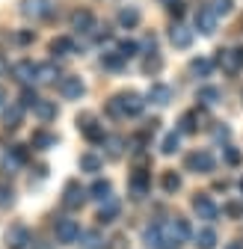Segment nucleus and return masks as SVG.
Masks as SVG:
<instances>
[{"label": "nucleus", "instance_id": "nucleus-1", "mask_svg": "<svg viewBox=\"0 0 243 249\" xmlns=\"http://www.w3.org/2000/svg\"><path fill=\"white\" fill-rule=\"evenodd\" d=\"M214 166H217V160H214V154L210 151H193V154H187V160H184V169L187 172H214Z\"/></svg>", "mask_w": 243, "mask_h": 249}, {"label": "nucleus", "instance_id": "nucleus-2", "mask_svg": "<svg viewBox=\"0 0 243 249\" xmlns=\"http://www.w3.org/2000/svg\"><path fill=\"white\" fill-rule=\"evenodd\" d=\"M217 66L226 74H237L243 69V48H228V51H217Z\"/></svg>", "mask_w": 243, "mask_h": 249}, {"label": "nucleus", "instance_id": "nucleus-3", "mask_svg": "<svg viewBox=\"0 0 243 249\" xmlns=\"http://www.w3.org/2000/svg\"><path fill=\"white\" fill-rule=\"evenodd\" d=\"M53 231H56V240H59V243H77L80 234H83V231H80V223L71 220V216H63V220H56Z\"/></svg>", "mask_w": 243, "mask_h": 249}, {"label": "nucleus", "instance_id": "nucleus-4", "mask_svg": "<svg viewBox=\"0 0 243 249\" xmlns=\"http://www.w3.org/2000/svg\"><path fill=\"white\" fill-rule=\"evenodd\" d=\"M193 211L199 213V220H205V223H214L220 216V208L214 205V199H210L208 193H196L193 196Z\"/></svg>", "mask_w": 243, "mask_h": 249}, {"label": "nucleus", "instance_id": "nucleus-5", "mask_svg": "<svg viewBox=\"0 0 243 249\" xmlns=\"http://www.w3.org/2000/svg\"><path fill=\"white\" fill-rule=\"evenodd\" d=\"M21 15H24V18H33V21L51 18V15H53L51 0H21Z\"/></svg>", "mask_w": 243, "mask_h": 249}, {"label": "nucleus", "instance_id": "nucleus-6", "mask_svg": "<svg viewBox=\"0 0 243 249\" xmlns=\"http://www.w3.org/2000/svg\"><path fill=\"white\" fill-rule=\"evenodd\" d=\"M83 92H86V86H83V80L77 74H69V77L59 80V95H63L66 101H80Z\"/></svg>", "mask_w": 243, "mask_h": 249}, {"label": "nucleus", "instance_id": "nucleus-7", "mask_svg": "<svg viewBox=\"0 0 243 249\" xmlns=\"http://www.w3.org/2000/svg\"><path fill=\"white\" fill-rule=\"evenodd\" d=\"M86 193H89V190H83L80 181H74V178H71V181L66 184V190H63V205H66L69 211H77V208L86 202Z\"/></svg>", "mask_w": 243, "mask_h": 249}, {"label": "nucleus", "instance_id": "nucleus-8", "mask_svg": "<svg viewBox=\"0 0 243 249\" xmlns=\"http://www.w3.org/2000/svg\"><path fill=\"white\" fill-rule=\"evenodd\" d=\"M6 243H9V249H30L33 246V234H30V229L27 226H12L9 231H6Z\"/></svg>", "mask_w": 243, "mask_h": 249}, {"label": "nucleus", "instance_id": "nucleus-9", "mask_svg": "<svg viewBox=\"0 0 243 249\" xmlns=\"http://www.w3.org/2000/svg\"><path fill=\"white\" fill-rule=\"evenodd\" d=\"M36 71H39V66H36L33 59H21V62H15V66H12V77H15L21 86L33 83V80H36Z\"/></svg>", "mask_w": 243, "mask_h": 249}, {"label": "nucleus", "instance_id": "nucleus-10", "mask_svg": "<svg viewBox=\"0 0 243 249\" xmlns=\"http://www.w3.org/2000/svg\"><path fill=\"white\" fill-rule=\"evenodd\" d=\"M116 98H119V107H122L125 116H139L142 107H145L142 95H137V92H122V95H116Z\"/></svg>", "mask_w": 243, "mask_h": 249}, {"label": "nucleus", "instance_id": "nucleus-11", "mask_svg": "<svg viewBox=\"0 0 243 249\" xmlns=\"http://www.w3.org/2000/svg\"><path fill=\"white\" fill-rule=\"evenodd\" d=\"M128 187H131V196H134V199H142V196L151 190V175H148L145 169H137V172L131 175V184H128Z\"/></svg>", "mask_w": 243, "mask_h": 249}, {"label": "nucleus", "instance_id": "nucleus-12", "mask_svg": "<svg viewBox=\"0 0 243 249\" xmlns=\"http://www.w3.org/2000/svg\"><path fill=\"white\" fill-rule=\"evenodd\" d=\"M196 30H202L205 36H210L217 30V15H214L210 6H199V12H196Z\"/></svg>", "mask_w": 243, "mask_h": 249}, {"label": "nucleus", "instance_id": "nucleus-13", "mask_svg": "<svg viewBox=\"0 0 243 249\" xmlns=\"http://www.w3.org/2000/svg\"><path fill=\"white\" fill-rule=\"evenodd\" d=\"M172 95H175V92H172V86H166V83H151V89H148V101L151 104H157V107H166L169 101H172Z\"/></svg>", "mask_w": 243, "mask_h": 249}, {"label": "nucleus", "instance_id": "nucleus-14", "mask_svg": "<svg viewBox=\"0 0 243 249\" xmlns=\"http://www.w3.org/2000/svg\"><path fill=\"white\" fill-rule=\"evenodd\" d=\"M169 42H172L175 48H181V51L190 48V45H193V30L184 27V24H175V27L169 30Z\"/></svg>", "mask_w": 243, "mask_h": 249}, {"label": "nucleus", "instance_id": "nucleus-15", "mask_svg": "<svg viewBox=\"0 0 243 249\" xmlns=\"http://www.w3.org/2000/svg\"><path fill=\"white\" fill-rule=\"evenodd\" d=\"M92 27H95V15L89 9H77L71 15V30H77V33H92Z\"/></svg>", "mask_w": 243, "mask_h": 249}, {"label": "nucleus", "instance_id": "nucleus-16", "mask_svg": "<svg viewBox=\"0 0 243 249\" xmlns=\"http://www.w3.org/2000/svg\"><path fill=\"white\" fill-rule=\"evenodd\" d=\"M142 243H145L148 249H166V240H163V229H160V223L148 226V229L142 231Z\"/></svg>", "mask_w": 243, "mask_h": 249}, {"label": "nucleus", "instance_id": "nucleus-17", "mask_svg": "<svg viewBox=\"0 0 243 249\" xmlns=\"http://www.w3.org/2000/svg\"><path fill=\"white\" fill-rule=\"evenodd\" d=\"M27 148L24 145H12L9 148V154H6V160H3V169H9V175H12V169H18V166H24L27 163Z\"/></svg>", "mask_w": 243, "mask_h": 249}, {"label": "nucleus", "instance_id": "nucleus-18", "mask_svg": "<svg viewBox=\"0 0 243 249\" xmlns=\"http://www.w3.org/2000/svg\"><path fill=\"white\" fill-rule=\"evenodd\" d=\"M33 116L39 119V122H53L56 119V101H45V98H39L36 101V107H33Z\"/></svg>", "mask_w": 243, "mask_h": 249}, {"label": "nucleus", "instance_id": "nucleus-19", "mask_svg": "<svg viewBox=\"0 0 243 249\" xmlns=\"http://www.w3.org/2000/svg\"><path fill=\"white\" fill-rule=\"evenodd\" d=\"M51 53L53 56H71V53H77V45L71 39H66V36H59V39L51 42Z\"/></svg>", "mask_w": 243, "mask_h": 249}, {"label": "nucleus", "instance_id": "nucleus-20", "mask_svg": "<svg viewBox=\"0 0 243 249\" xmlns=\"http://www.w3.org/2000/svg\"><path fill=\"white\" fill-rule=\"evenodd\" d=\"M199 122H202V116H199V110H190V113H184L181 116V128H178V134H196L199 131Z\"/></svg>", "mask_w": 243, "mask_h": 249}, {"label": "nucleus", "instance_id": "nucleus-21", "mask_svg": "<svg viewBox=\"0 0 243 249\" xmlns=\"http://www.w3.org/2000/svg\"><path fill=\"white\" fill-rule=\"evenodd\" d=\"M119 211H122V205H119V199H107L104 205H101V211H98V223H113L116 216H119Z\"/></svg>", "mask_w": 243, "mask_h": 249}, {"label": "nucleus", "instance_id": "nucleus-22", "mask_svg": "<svg viewBox=\"0 0 243 249\" xmlns=\"http://www.w3.org/2000/svg\"><path fill=\"white\" fill-rule=\"evenodd\" d=\"M196 98H199L202 104H208V107H214V104L223 101V89H217V86H202V89L196 92Z\"/></svg>", "mask_w": 243, "mask_h": 249}, {"label": "nucleus", "instance_id": "nucleus-23", "mask_svg": "<svg viewBox=\"0 0 243 249\" xmlns=\"http://www.w3.org/2000/svg\"><path fill=\"white\" fill-rule=\"evenodd\" d=\"M21 119H24V107H21V104H12V107H6V110H3V124H6L9 131H15V128H18Z\"/></svg>", "mask_w": 243, "mask_h": 249}, {"label": "nucleus", "instance_id": "nucleus-24", "mask_svg": "<svg viewBox=\"0 0 243 249\" xmlns=\"http://www.w3.org/2000/svg\"><path fill=\"white\" fill-rule=\"evenodd\" d=\"M30 145L39 148V151H48L51 145H56V134H48V131H36L30 137Z\"/></svg>", "mask_w": 243, "mask_h": 249}, {"label": "nucleus", "instance_id": "nucleus-25", "mask_svg": "<svg viewBox=\"0 0 243 249\" xmlns=\"http://www.w3.org/2000/svg\"><path fill=\"white\" fill-rule=\"evenodd\" d=\"M80 169L95 175V172H101V169H104V160L98 158V154H92V151H89V154H80Z\"/></svg>", "mask_w": 243, "mask_h": 249}, {"label": "nucleus", "instance_id": "nucleus-26", "mask_svg": "<svg viewBox=\"0 0 243 249\" xmlns=\"http://www.w3.org/2000/svg\"><path fill=\"white\" fill-rule=\"evenodd\" d=\"M139 18H142V15H139V9H137V6H125V9L119 12V24L125 27V30L137 27V24H139Z\"/></svg>", "mask_w": 243, "mask_h": 249}, {"label": "nucleus", "instance_id": "nucleus-27", "mask_svg": "<svg viewBox=\"0 0 243 249\" xmlns=\"http://www.w3.org/2000/svg\"><path fill=\"white\" fill-rule=\"evenodd\" d=\"M196 246L199 249H214L217 246V231L214 229H199L196 231Z\"/></svg>", "mask_w": 243, "mask_h": 249}, {"label": "nucleus", "instance_id": "nucleus-28", "mask_svg": "<svg viewBox=\"0 0 243 249\" xmlns=\"http://www.w3.org/2000/svg\"><path fill=\"white\" fill-rule=\"evenodd\" d=\"M190 71H193L196 77H210V71H214V62H210L208 56H199V59L190 62Z\"/></svg>", "mask_w": 243, "mask_h": 249}, {"label": "nucleus", "instance_id": "nucleus-29", "mask_svg": "<svg viewBox=\"0 0 243 249\" xmlns=\"http://www.w3.org/2000/svg\"><path fill=\"white\" fill-rule=\"evenodd\" d=\"M110 193H113V187H110V181H95L92 187H89V196H92V199H98V202H107L110 199Z\"/></svg>", "mask_w": 243, "mask_h": 249}, {"label": "nucleus", "instance_id": "nucleus-30", "mask_svg": "<svg viewBox=\"0 0 243 249\" xmlns=\"http://www.w3.org/2000/svg\"><path fill=\"white\" fill-rule=\"evenodd\" d=\"M80 249H104V237L98 231H83L80 234Z\"/></svg>", "mask_w": 243, "mask_h": 249}, {"label": "nucleus", "instance_id": "nucleus-31", "mask_svg": "<svg viewBox=\"0 0 243 249\" xmlns=\"http://www.w3.org/2000/svg\"><path fill=\"white\" fill-rule=\"evenodd\" d=\"M56 66H53V62H42V66H39V71H36V83H53L56 80Z\"/></svg>", "mask_w": 243, "mask_h": 249}, {"label": "nucleus", "instance_id": "nucleus-32", "mask_svg": "<svg viewBox=\"0 0 243 249\" xmlns=\"http://www.w3.org/2000/svg\"><path fill=\"white\" fill-rule=\"evenodd\" d=\"M101 66L104 69H122V66H125V56H122L119 51H110V53H101Z\"/></svg>", "mask_w": 243, "mask_h": 249}, {"label": "nucleus", "instance_id": "nucleus-33", "mask_svg": "<svg viewBox=\"0 0 243 249\" xmlns=\"http://www.w3.org/2000/svg\"><path fill=\"white\" fill-rule=\"evenodd\" d=\"M83 137H86L89 142H104V140H107V134H104V124L92 122L89 128H83Z\"/></svg>", "mask_w": 243, "mask_h": 249}, {"label": "nucleus", "instance_id": "nucleus-34", "mask_svg": "<svg viewBox=\"0 0 243 249\" xmlns=\"http://www.w3.org/2000/svg\"><path fill=\"white\" fill-rule=\"evenodd\" d=\"M12 205H15V190L9 184H0V211H6Z\"/></svg>", "mask_w": 243, "mask_h": 249}, {"label": "nucleus", "instance_id": "nucleus-35", "mask_svg": "<svg viewBox=\"0 0 243 249\" xmlns=\"http://www.w3.org/2000/svg\"><path fill=\"white\" fill-rule=\"evenodd\" d=\"M36 101H39V92H36V89H30V86H24V92H21V101H18V104H21L24 110H27V107L33 110V107H36Z\"/></svg>", "mask_w": 243, "mask_h": 249}, {"label": "nucleus", "instance_id": "nucleus-36", "mask_svg": "<svg viewBox=\"0 0 243 249\" xmlns=\"http://www.w3.org/2000/svg\"><path fill=\"white\" fill-rule=\"evenodd\" d=\"M163 190L166 193H175V190H181V178H178V172H163Z\"/></svg>", "mask_w": 243, "mask_h": 249}, {"label": "nucleus", "instance_id": "nucleus-37", "mask_svg": "<svg viewBox=\"0 0 243 249\" xmlns=\"http://www.w3.org/2000/svg\"><path fill=\"white\" fill-rule=\"evenodd\" d=\"M178 145H181V134L175 131V134H166V137H163V148H160V151H163V154H175Z\"/></svg>", "mask_w": 243, "mask_h": 249}, {"label": "nucleus", "instance_id": "nucleus-38", "mask_svg": "<svg viewBox=\"0 0 243 249\" xmlns=\"http://www.w3.org/2000/svg\"><path fill=\"white\" fill-rule=\"evenodd\" d=\"M160 69H163V59H160L157 53H155V56H145V62H142V71H145V74H157Z\"/></svg>", "mask_w": 243, "mask_h": 249}, {"label": "nucleus", "instance_id": "nucleus-39", "mask_svg": "<svg viewBox=\"0 0 243 249\" xmlns=\"http://www.w3.org/2000/svg\"><path fill=\"white\" fill-rule=\"evenodd\" d=\"M210 9H214V15H228L234 9V0H210Z\"/></svg>", "mask_w": 243, "mask_h": 249}, {"label": "nucleus", "instance_id": "nucleus-40", "mask_svg": "<svg viewBox=\"0 0 243 249\" xmlns=\"http://www.w3.org/2000/svg\"><path fill=\"white\" fill-rule=\"evenodd\" d=\"M119 53L125 56V59H131V56L139 53V45H137V42H122V45H119Z\"/></svg>", "mask_w": 243, "mask_h": 249}, {"label": "nucleus", "instance_id": "nucleus-41", "mask_svg": "<svg viewBox=\"0 0 243 249\" xmlns=\"http://www.w3.org/2000/svg\"><path fill=\"white\" fill-rule=\"evenodd\" d=\"M226 163H228V166H237V163H240V151H237L234 145H226Z\"/></svg>", "mask_w": 243, "mask_h": 249}, {"label": "nucleus", "instance_id": "nucleus-42", "mask_svg": "<svg viewBox=\"0 0 243 249\" xmlns=\"http://www.w3.org/2000/svg\"><path fill=\"white\" fill-rule=\"evenodd\" d=\"M15 42L18 45H30V42H36V33H33V30H21V33L15 36Z\"/></svg>", "mask_w": 243, "mask_h": 249}, {"label": "nucleus", "instance_id": "nucleus-43", "mask_svg": "<svg viewBox=\"0 0 243 249\" xmlns=\"http://www.w3.org/2000/svg\"><path fill=\"white\" fill-rule=\"evenodd\" d=\"M92 122H95V116H92V113H80V116H77V128L83 131V128H89Z\"/></svg>", "mask_w": 243, "mask_h": 249}, {"label": "nucleus", "instance_id": "nucleus-44", "mask_svg": "<svg viewBox=\"0 0 243 249\" xmlns=\"http://www.w3.org/2000/svg\"><path fill=\"white\" fill-rule=\"evenodd\" d=\"M122 145H125V142H122L119 137L110 140V158H119V154H122Z\"/></svg>", "mask_w": 243, "mask_h": 249}, {"label": "nucleus", "instance_id": "nucleus-45", "mask_svg": "<svg viewBox=\"0 0 243 249\" xmlns=\"http://www.w3.org/2000/svg\"><path fill=\"white\" fill-rule=\"evenodd\" d=\"M228 137H231V131H228V128H226V124H220V128H217V131H214V140H217V142H226V140H228Z\"/></svg>", "mask_w": 243, "mask_h": 249}, {"label": "nucleus", "instance_id": "nucleus-46", "mask_svg": "<svg viewBox=\"0 0 243 249\" xmlns=\"http://www.w3.org/2000/svg\"><path fill=\"white\" fill-rule=\"evenodd\" d=\"M226 213H228V216H240V213H243V205H240V202H228V205H226Z\"/></svg>", "mask_w": 243, "mask_h": 249}, {"label": "nucleus", "instance_id": "nucleus-47", "mask_svg": "<svg viewBox=\"0 0 243 249\" xmlns=\"http://www.w3.org/2000/svg\"><path fill=\"white\" fill-rule=\"evenodd\" d=\"M155 48H157V39L155 36H145L142 39V51H155Z\"/></svg>", "mask_w": 243, "mask_h": 249}, {"label": "nucleus", "instance_id": "nucleus-48", "mask_svg": "<svg viewBox=\"0 0 243 249\" xmlns=\"http://www.w3.org/2000/svg\"><path fill=\"white\" fill-rule=\"evenodd\" d=\"M169 12H172L175 18H181V15H184V3H172V6H169Z\"/></svg>", "mask_w": 243, "mask_h": 249}, {"label": "nucleus", "instance_id": "nucleus-49", "mask_svg": "<svg viewBox=\"0 0 243 249\" xmlns=\"http://www.w3.org/2000/svg\"><path fill=\"white\" fill-rule=\"evenodd\" d=\"M6 71H9V59H6L3 53H0V77H3Z\"/></svg>", "mask_w": 243, "mask_h": 249}, {"label": "nucleus", "instance_id": "nucleus-50", "mask_svg": "<svg viewBox=\"0 0 243 249\" xmlns=\"http://www.w3.org/2000/svg\"><path fill=\"white\" fill-rule=\"evenodd\" d=\"M3 101H6V89L0 86V107H3Z\"/></svg>", "mask_w": 243, "mask_h": 249}, {"label": "nucleus", "instance_id": "nucleus-51", "mask_svg": "<svg viewBox=\"0 0 243 249\" xmlns=\"http://www.w3.org/2000/svg\"><path fill=\"white\" fill-rule=\"evenodd\" d=\"M30 249H51V246H48V243H33Z\"/></svg>", "mask_w": 243, "mask_h": 249}, {"label": "nucleus", "instance_id": "nucleus-52", "mask_svg": "<svg viewBox=\"0 0 243 249\" xmlns=\"http://www.w3.org/2000/svg\"><path fill=\"white\" fill-rule=\"evenodd\" d=\"M226 249H243V243H228Z\"/></svg>", "mask_w": 243, "mask_h": 249}, {"label": "nucleus", "instance_id": "nucleus-53", "mask_svg": "<svg viewBox=\"0 0 243 249\" xmlns=\"http://www.w3.org/2000/svg\"><path fill=\"white\" fill-rule=\"evenodd\" d=\"M160 3H166V6H172V3H178V0H160Z\"/></svg>", "mask_w": 243, "mask_h": 249}, {"label": "nucleus", "instance_id": "nucleus-54", "mask_svg": "<svg viewBox=\"0 0 243 249\" xmlns=\"http://www.w3.org/2000/svg\"><path fill=\"white\" fill-rule=\"evenodd\" d=\"M240 190H243V181H240Z\"/></svg>", "mask_w": 243, "mask_h": 249}, {"label": "nucleus", "instance_id": "nucleus-55", "mask_svg": "<svg viewBox=\"0 0 243 249\" xmlns=\"http://www.w3.org/2000/svg\"><path fill=\"white\" fill-rule=\"evenodd\" d=\"M240 98H243V92H240Z\"/></svg>", "mask_w": 243, "mask_h": 249}]
</instances>
